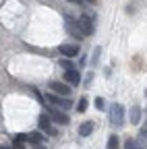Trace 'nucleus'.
<instances>
[{"label":"nucleus","instance_id":"b1692460","mask_svg":"<svg viewBox=\"0 0 147 149\" xmlns=\"http://www.w3.org/2000/svg\"><path fill=\"white\" fill-rule=\"evenodd\" d=\"M0 149H2V147H0Z\"/></svg>","mask_w":147,"mask_h":149},{"label":"nucleus","instance_id":"f257e3e1","mask_svg":"<svg viewBox=\"0 0 147 149\" xmlns=\"http://www.w3.org/2000/svg\"><path fill=\"white\" fill-rule=\"evenodd\" d=\"M110 122H112L114 126H122V122H124V108L120 104L110 106Z\"/></svg>","mask_w":147,"mask_h":149},{"label":"nucleus","instance_id":"f8f14e48","mask_svg":"<svg viewBox=\"0 0 147 149\" xmlns=\"http://www.w3.org/2000/svg\"><path fill=\"white\" fill-rule=\"evenodd\" d=\"M108 149H120V137H118V135H110V139H108Z\"/></svg>","mask_w":147,"mask_h":149},{"label":"nucleus","instance_id":"f3484780","mask_svg":"<svg viewBox=\"0 0 147 149\" xmlns=\"http://www.w3.org/2000/svg\"><path fill=\"white\" fill-rule=\"evenodd\" d=\"M124 149H137L135 139H126V141H124Z\"/></svg>","mask_w":147,"mask_h":149},{"label":"nucleus","instance_id":"9b49d317","mask_svg":"<svg viewBox=\"0 0 147 149\" xmlns=\"http://www.w3.org/2000/svg\"><path fill=\"white\" fill-rule=\"evenodd\" d=\"M91 133H93V124H91V122H83L79 126V135L81 137H89Z\"/></svg>","mask_w":147,"mask_h":149},{"label":"nucleus","instance_id":"4be33fe9","mask_svg":"<svg viewBox=\"0 0 147 149\" xmlns=\"http://www.w3.org/2000/svg\"><path fill=\"white\" fill-rule=\"evenodd\" d=\"M35 149H46V147L44 145H35Z\"/></svg>","mask_w":147,"mask_h":149},{"label":"nucleus","instance_id":"4468645a","mask_svg":"<svg viewBox=\"0 0 147 149\" xmlns=\"http://www.w3.org/2000/svg\"><path fill=\"white\" fill-rule=\"evenodd\" d=\"M25 141H27V135H17V137L13 139V147H15V149H21V147L25 145Z\"/></svg>","mask_w":147,"mask_h":149},{"label":"nucleus","instance_id":"412c9836","mask_svg":"<svg viewBox=\"0 0 147 149\" xmlns=\"http://www.w3.org/2000/svg\"><path fill=\"white\" fill-rule=\"evenodd\" d=\"M68 2H75V4H81V0H68Z\"/></svg>","mask_w":147,"mask_h":149},{"label":"nucleus","instance_id":"39448f33","mask_svg":"<svg viewBox=\"0 0 147 149\" xmlns=\"http://www.w3.org/2000/svg\"><path fill=\"white\" fill-rule=\"evenodd\" d=\"M79 25H81V29H83V33L85 35H91L95 31V25H93V19H91L89 15H83L81 19H79Z\"/></svg>","mask_w":147,"mask_h":149},{"label":"nucleus","instance_id":"6ab92c4d","mask_svg":"<svg viewBox=\"0 0 147 149\" xmlns=\"http://www.w3.org/2000/svg\"><path fill=\"white\" fill-rule=\"evenodd\" d=\"M100 52H102L100 48H95V50H93V58H91V62H93V64H98V60H100Z\"/></svg>","mask_w":147,"mask_h":149},{"label":"nucleus","instance_id":"0eeeda50","mask_svg":"<svg viewBox=\"0 0 147 149\" xmlns=\"http://www.w3.org/2000/svg\"><path fill=\"white\" fill-rule=\"evenodd\" d=\"M50 118L54 122H58V124H68L70 122V118L64 114L62 110H58V108H50Z\"/></svg>","mask_w":147,"mask_h":149},{"label":"nucleus","instance_id":"20e7f679","mask_svg":"<svg viewBox=\"0 0 147 149\" xmlns=\"http://www.w3.org/2000/svg\"><path fill=\"white\" fill-rule=\"evenodd\" d=\"M50 122H52L50 114H40V120H38L40 128H42V130H46V133H48L50 137H54V135H56V128H54V126H52Z\"/></svg>","mask_w":147,"mask_h":149},{"label":"nucleus","instance_id":"f03ea898","mask_svg":"<svg viewBox=\"0 0 147 149\" xmlns=\"http://www.w3.org/2000/svg\"><path fill=\"white\" fill-rule=\"evenodd\" d=\"M46 102H50V104H54V106H58V110H70L72 108V104L66 100V97H60V95H56V93H48L46 95Z\"/></svg>","mask_w":147,"mask_h":149},{"label":"nucleus","instance_id":"5701e85b","mask_svg":"<svg viewBox=\"0 0 147 149\" xmlns=\"http://www.w3.org/2000/svg\"><path fill=\"white\" fill-rule=\"evenodd\" d=\"M81 2H89V4H91V2H93V0H81Z\"/></svg>","mask_w":147,"mask_h":149},{"label":"nucleus","instance_id":"2eb2a0df","mask_svg":"<svg viewBox=\"0 0 147 149\" xmlns=\"http://www.w3.org/2000/svg\"><path fill=\"white\" fill-rule=\"evenodd\" d=\"M58 64H60V66H62L64 70H75V64H72L70 60H60Z\"/></svg>","mask_w":147,"mask_h":149},{"label":"nucleus","instance_id":"ddd939ff","mask_svg":"<svg viewBox=\"0 0 147 149\" xmlns=\"http://www.w3.org/2000/svg\"><path fill=\"white\" fill-rule=\"evenodd\" d=\"M139 120H141V110H139V106H133L131 108V122L139 124Z\"/></svg>","mask_w":147,"mask_h":149},{"label":"nucleus","instance_id":"9d476101","mask_svg":"<svg viewBox=\"0 0 147 149\" xmlns=\"http://www.w3.org/2000/svg\"><path fill=\"white\" fill-rule=\"evenodd\" d=\"M27 141H29V143H33V145H44V141H46V139H44V135H42V133H38V130H35V133H29V135H27Z\"/></svg>","mask_w":147,"mask_h":149},{"label":"nucleus","instance_id":"6e6552de","mask_svg":"<svg viewBox=\"0 0 147 149\" xmlns=\"http://www.w3.org/2000/svg\"><path fill=\"white\" fill-rule=\"evenodd\" d=\"M58 50H60L62 56H68V58H72V56H79V52H81L77 44H60Z\"/></svg>","mask_w":147,"mask_h":149},{"label":"nucleus","instance_id":"423d86ee","mask_svg":"<svg viewBox=\"0 0 147 149\" xmlns=\"http://www.w3.org/2000/svg\"><path fill=\"white\" fill-rule=\"evenodd\" d=\"M50 89H52V93H56V95H60V97H66L68 93H70V87L66 83H58V81H52L50 83Z\"/></svg>","mask_w":147,"mask_h":149},{"label":"nucleus","instance_id":"a211bd4d","mask_svg":"<svg viewBox=\"0 0 147 149\" xmlns=\"http://www.w3.org/2000/svg\"><path fill=\"white\" fill-rule=\"evenodd\" d=\"M95 108H98V110H106V104H104L102 97H95Z\"/></svg>","mask_w":147,"mask_h":149},{"label":"nucleus","instance_id":"dca6fc26","mask_svg":"<svg viewBox=\"0 0 147 149\" xmlns=\"http://www.w3.org/2000/svg\"><path fill=\"white\" fill-rule=\"evenodd\" d=\"M77 110H79V112H85V110H87V97H81V100H79Z\"/></svg>","mask_w":147,"mask_h":149},{"label":"nucleus","instance_id":"1a4fd4ad","mask_svg":"<svg viewBox=\"0 0 147 149\" xmlns=\"http://www.w3.org/2000/svg\"><path fill=\"white\" fill-rule=\"evenodd\" d=\"M64 81L68 83V85H79L81 83V72L75 68V70H66L64 72Z\"/></svg>","mask_w":147,"mask_h":149},{"label":"nucleus","instance_id":"aec40b11","mask_svg":"<svg viewBox=\"0 0 147 149\" xmlns=\"http://www.w3.org/2000/svg\"><path fill=\"white\" fill-rule=\"evenodd\" d=\"M141 135H143V139L147 141V122H145V124L141 126Z\"/></svg>","mask_w":147,"mask_h":149},{"label":"nucleus","instance_id":"7ed1b4c3","mask_svg":"<svg viewBox=\"0 0 147 149\" xmlns=\"http://www.w3.org/2000/svg\"><path fill=\"white\" fill-rule=\"evenodd\" d=\"M64 21H66V29H68V33L70 35H75V40H83V29H81V25L75 21V19H70V17H66L64 19Z\"/></svg>","mask_w":147,"mask_h":149}]
</instances>
